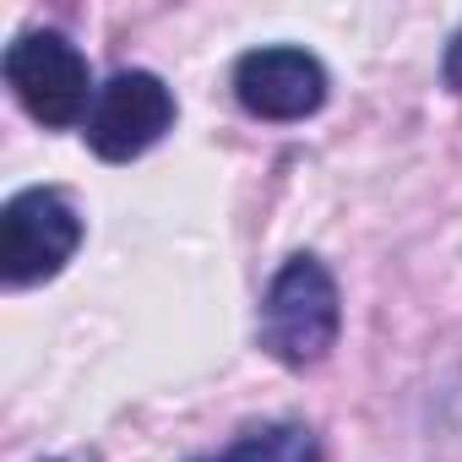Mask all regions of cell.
I'll list each match as a JSON object with an SVG mask.
<instances>
[{
	"label": "cell",
	"mask_w": 462,
	"mask_h": 462,
	"mask_svg": "<svg viewBox=\"0 0 462 462\" xmlns=\"http://www.w3.org/2000/svg\"><path fill=\"white\" fill-rule=\"evenodd\" d=\"M337 332H343V300L332 273L316 256H289L262 294V321H256L262 348L289 370H310L332 354Z\"/></svg>",
	"instance_id": "cell-1"
},
{
	"label": "cell",
	"mask_w": 462,
	"mask_h": 462,
	"mask_svg": "<svg viewBox=\"0 0 462 462\" xmlns=\"http://www.w3.org/2000/svg\"><path fill=\"white\" fill-rule=\"evenodd\" d=\"M0 71H6V88L17 93V104L50 131H66V125L93 115V98H98L93 71H88L82 50L55 28L17 33L6 60H0Z\"/></svg>",
	"instance_id": "cell-2"
},
{
	"label": "cell",
	"mask_w": 462,
	"mask_h": 462,
	"mask_svg": "<svg viewBox=\"0 0 462 462\" xmlns=\"http://www.w3.org/2000/svg\"><path fill=\"white\" fill-rule=\"evenodd\" d=\"M82 245V212L60 190H17L0 207V278L12 289L50 283Z\"/></svg>",
	"instance_id": "cell-3"
},
{
	"label": "cell",
	"mask_w": 462,
	"mask_h": 462,
	"mask_svg": "<svg viewBox=\"0 0 462 462\" xmlns=\"http://www.w3.org/2000/svg\"><path fill=\"white\" fill-rule=\"evenodd\" d=\"M174 125V93L163 88V77L152 71H115L88 115V147L104 163H131L147 147L163 142V131Z\"/></svg>",
	"instance_id": "cell-4"
},
{
	"label": "cell",
	"mask_w": 462,
	"mask_h": 462,
	"mask_svg": "<svg viewBox=\"0 0 462 462\" xmlns=\"http://www.w3.org/2000/svg\"><path fill=\"white\" fill-rule=\"evenodd\" d=\"M327 88H332L327 66L300 44H267V50L240 55V66H235L240 109L256 120H278V125L310 120L327 104Z\"/></svg>",
	"instance_id": "cell-5"
},
{
	"label": "cell",
	"mask_w": 462,
	"mask_h": 462,
	"mask_svg": "<svg viewBox=\"0 0 462 462\" xmlns=\"http://www.w3.org/2000/svg\"><path fill=\"white\" fill-rule=\"evenodd\" d=\"M190 462H327L321 440L310 424H256V430H240L235 440H228L223 451L212 457H190Z\"/></svg>",
	"instance_id": "cell-6"
},
{
	"label": "cell",
	"mask_w": 462,
	"mask_h": 462,
	"mask_svg": "<svg viewBox=\"0 0 462 462\" xmlns=\"http://www.w3.org/2000/svg\"><path fill=\"white\" fill-rule=\"evenodd\" d=\"M440 77H446V88H451V93H462V28H457V33H451V44H446Z\"/></svg>",
	"instance_id": "cell-7"
}]
</instances>
